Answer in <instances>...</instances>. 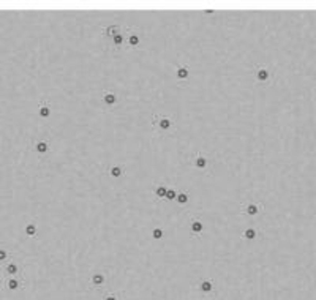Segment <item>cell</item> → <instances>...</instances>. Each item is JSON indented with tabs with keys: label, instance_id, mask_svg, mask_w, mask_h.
<instances>
[{
	"label": "cell",
	"instance_id": "1",
	"mask_svg": "<svg viewBox=\"0 0 316 300\" xmlns=\"http://www.w3.org/2000/svg\"><path fill=\"white\" fill-rule=\"evenodd\" d=\"M269 78H270V71L267 68H259L256 71V79L259 82H267V81H269Z\"/></svg>",
	"mask_w": 316,
	"mask_h": 300
},
{
	"label": "cell",
	"instance_id": "2",
	"mask_svg": "<svg viewBox=\"0 0 316 300\" xmlns=\"http://www.w3.org/2000/svg\"><path fill=\"white\" fill-rule=\"evenodd\" d=\"M158 127L163 130V131H168L169 128L173 127V122H171V119H168V117H163L160 122H158Z\"/></svg>",
	"mask_w": 316,
	"mask_h": 300
},
{
	"label": "cell",
	"instance_id": "3",
	"mask_svg": "<svg viewBox=\"0 0 316 300\" xmlns=\"http://www.w3.org/2000/svg\"><path fill=\"white\" fill-rule=\"evenodd\" d=\"M103 101H105L108 106H112V104L117 103V96H115L114 93H105V95H103Z\"/></svg>",
	"mask_w": 316,
	"mask_h": 300
},
{
	"label": "cell",
	"instance_id": "4",
	"mask_svg": "<svg viewBox=\"0 0 316 300\" xmlns=\"http://www.w3.org/2000/svg\"><path fill=\"white\" fill-rule=\"evenodd\" d=\"M35 150H36L38 153H46L47 150H49V145H47V142H46V141H40V142H36Z\"/></svg>",
	"mask_w": 316,
	"mask_h": 300
},
{
	"label": "cell",
	"instance_id": "5",
	"mask_svg": "<svg viewBox=\"0 0 316 300\" xmlns=\"http://www.w3.org/2000/svg\"><path fill=\"white\" fill-rule=\"evenodd\" d=\"M245 212H247V215L255 216V215L259 213V206H258V204H248V206L245 207Z\"/></svg>",
	"mask_w": 316,
	"mask_h": 300
},
{
	"label": "cell",
	"instance_id": "6",
	"mask_svg": "<svg viewBox=\"0 0 316 300\" xmlns=\"http://www.w3.org/2000/svg\"><path fill=\"white\" fill-rule=\"evenodd\" d=\"M26 235H29V237H35L36 235V226L33 223H29L26 226Z\"/></svg>",
	"mask_w": 316,
	"mask_h": 300
},
{
	"label": "cell",
	"instance_id": "7",
	"mask_svg": "<svg viewBox=\"0 0 316 300\" xmlns=\"http://www.w3.org/2000/svg\"><path fill=\"white\" fill-rule=\"evenodd\" d=\"M109 174L114 177V179H119L120 176L124 174V169L120 167V166H114V167H111V171H109Z\"/></svg>",
	"mask_w": 316,
	"mask_h": 300
},
{
	"label": "cell",
	"instance_id": "8",
	"mask_svg": "<svg viewBox=\"0 0 316 300\" xmlns=\"http://www.w3.org/2000/svg\"><path fill=\"white\" fill-rule=\"evenodd\" d=\"M191 231H193V232H196V234L202 232V223H201V221H198V220L191 221Z\"/></svg>",
	"mask_w": 316,
	"mask_h": 300
},
{
	"label": "cell",
	"instance_id": "9",
	"mask_svg": "<svg viewBox=\"0 0 316 300\" xmlns=\"http://www.w3.org/2000/svg\"><path fill=\"white\" fill-rule=\"evenodd\" d=\"M112 43H114V46H122V43H124V35L120 33V32L114 33V35H112Z\"/></svg>",
	"mask_w": 316,
	"mask_h": 300
},
{
	"label": "cell",
	"instance_id": "10",
	"mask_svg": "<svg viewBox=\"0 0 316 300\" xmlns=\"http://www.w3.org/2000/svg\"><path fill=\"white\" fill-rule=\"evenodd\" d=\"M194 166H196L198 169H204L207 166V160L204 157H198L196 160H194Z\"/></svg>",
	"mask_w": 316,
	"mask_h": 300
},
{
	"label": "cell",
	"instance_id": "11",
	"mask_svg": "<svg viewBox=\"0 0 316 300\" xmlns=\"http://www.w3.org/2000/svg\"><path fill=\"white\" fill-rule=\"evenodd\" d=\"M188 74H190V73H188V70H187L185 66H179V68H177V78H179V79H187Z\"/></svg>",
	"mask_w": 316,
	"mask_h": 300
},
{
	"label": "cell",
	"instance_id": "12",
	"mask_svg": "<svg viewBox=\"0 0 316 300\" xmlns=\"http://www.w3.org/2000/svg\"><path fill=\"white\" fill-rule=\"evenodd\" d=\"M256 231L255 229H251V228H248V229H245L244 231V237L247 239V240H253V239H256Z\"/></svg>",
	"mask_w": 316,
	"mask_h": 300
},
{
	"label": "cell",
	"instance_id": "13",
	"mask_svg": "<svg viewBox=\"0 0 316 300\" xmlns=\"http://www.w3.org/2000/svg\"><path fill=\"white\" fill-rule=\"evenodd\" d=\"M17 272H19V267L16 264H8L5 267V273H8V275H16Z\"/></svg>",
	"mask_w": 316,
	"mask_h": 300
},
{
	"label": "cell",
	"instance_id": "14",
	"mask_svg": "<svg viewBox=\"0 0 316 300\" xmlns=\"http://www.w3.org/2000/svg\"><path fill=\"white\" fill-rule=\"evenodd\" d=\"M51 115V109L47 108L46 104L44 106H40V117H43V119H47Z\"/></svg>",
	"mask_w": 316,
	"mask_h": 300
},
{
	"label": "cell",
	"instance_id": "15",
	"mask_svg": "<svg viewBox=\"0 0 316 300\" xmlns=\"http://www.w3.org/2000/svg\"><path fill=\"white\" fill-rule=\"evenodd\" d=\"M92 281H93V284L98 286V284H101V283L105 281V277H103V275H100V273H95L93 278H92Z\"/></svg>",
	"mask_w": 316,
	"mask_h": 300
},
{
	"label": "cell",
	"instance_id": "16",
	"mask_svg": "<svg viewBox=\"0 0 316 300\" xmlns=\"http://www.w3.org/2000/svg\"><path fill=\"white\" fill-rule=\"evenodd\" d=\"M176 201H177L179 204H185V202H188V194H187V193H180V194H177Z\"/></svg>",
	"mask_w": 316,
	"mask_h": 300
},
{
	"label": "cell",
	"instance_id": "17",
	"mask_svg": "<svg viewBox=\"0 0 316 300\" xmlns=\"http://www.w3.org/2000/svg\"><path fill=\"white\" fill-rule=\"evenodd\" d=\"M166 191H168V188L164 186V185H160L158 188H157V191H155V194L158 196V197H164L166 196Z\"/></svg>",
	"mask_w": 316,
	"mask_h": 300
},
{
	"label": "cell",
	"instance_id": "18",
	"mask_svg": "<svg viewBox=\"0 0 316 300\" xmlns=\"http://www.w3.org/2000/svg\"><path fill=\"white\" fill-rule=\"evenodd\" d=\"M168 201H174V199L177 197V193H176V190H168L166 191V196H164Z\"/></svg>",
	"mask_w": 316,
	"mask_h": 300
},
{
	"label": "cell",
	"instance_id": "19",
	"mask_svg": "<svg viewBox=\"0 0 316 300\" xmlns=\"http://www.w3.org/2000/svg\"><path fill=\"white\" fill-rule=\"evenodd\" d=\"M128 41H130V44H131V46H138V44H139V36L133 33V35H130Z\"/></svg>",
	"mask_w": 316,
	"mask_h": 300
},
{
	"label": "cell",
	"instance_id": "20",
	"mask_svg": "<svg viewBox=\"0 0 316 300\" xmlns=\"http://www.w3.org/2000/svg\"><path fill=\"white\" fill-rule=\"evenodd\" d=\"M152 237H153V239H157V240H160V239L163 237V231H161V229H158V228H155V229L152 231Z\"/></svg>",
	"mask_w": 316,
	"mask_h": 300
},
{
	"label": "cell",
	"instance_id": "21",
	"mask_svg": "<svg viewBox=\"0 0 316 300\" xmlns=\"http://www.w3.org/2000/svg\"><path fill=\"white\" fill-rule=\"evenodd\" d=\"M201 289H202L204 292H209V291H212V283H210V281H202V284H201Z\"/></svg>",
	"mask_w": 316,
	"mask_h": 300
},
{
	"label": "cell",
	"instance_id": "22",
	"mask_svg": "<svg viewBox=\"0 0 316 300\" xmlns=\"http://www.w3.org/2000/svg\"><path fill=\"white\" fill-rule=\"evenodd\" d=\"M17 286H19V283H17L16 280H10V281H8V288H10V289H17Z\"/></svg>",
	"mask_w": 316,
	"mask_h": 300
},
{
	"label": "cell",
	"instance_id": "23",
	"mask_svg": "<svg viewBox=\"0 0 316 300\" xmlns=\"http://www.w3.org/2000/svg\"><path fill=\"white\" fill-rule=\"evenodd\" d=\"M7 256H8V254H7V251H5V249H2V248H0V261H5V259H7Z\"/></svg>",
	"mask_w": 316,
	"mask_h": 300
},
{
	"label": "cell",
	"instance_id": "24",
	"mask_svg": "<svg viewBox=\"0 0 316 300\" xmlns=\"http://www.w3.org/2000/svg\"><path fill=\"white\" fill-rule=\"evenodd\" d=\"M106 300H115V298H114V297H108Z\"/></svg>",
	"mask_w": 316,
	"mask_h": 300
}]
</instances>
